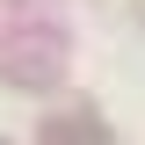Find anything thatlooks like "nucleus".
I'll return each instance as SVG.
<instances>
[{
	"label": "nucleus",
	"mask_w": 145,
	"mask_h": 145,
	"mask_svg": "<svg viewBox=\"0 0 145 145\" xmlns=\"http://www.w3.org/2000/svg\"><path fill=\"white\" fill-rule=\"evenodd\" d=\"M44 145H109L102 116H87V109H65L58 123H44Z\"/></svg>",
	"instance_id": "obj_2"
},
{
	"label": "nucleus",
	"mask_w": 145,
	"mask_h": 145,
	"mask_svg": "<svg viewBox=\"0 0 145 145\" xmlns=\"http://www.w3.org/2000/svg\"><path fill=\"white\" fill-rule=\"evenodd\" d=\"M138 15H145V0H138Z\"/></svg>",
	"instance_id": "obj_3"
},
{
	"label": "nucleus",
	"mask_w": 145,
	"mask_h": 145,
	"mask_svg": "<svg viewBox=\"0 0 145 145\" xmlns=\"http://www.w3.org/2000/svg\"><path fill=\"white\" fill-rule=\"evenodd\" d=\"M0 72L15 87H51V80H65V44L58 36H15V44H0Z\"/></svg>",
	"instance_id": "obj_1"
}]
</instances>
